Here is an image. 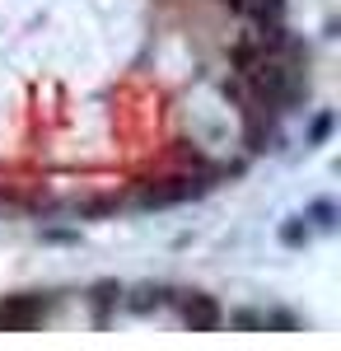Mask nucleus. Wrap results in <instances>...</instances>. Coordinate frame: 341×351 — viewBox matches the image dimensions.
<instances>
[{"label":"nucleus","mask_w":341,"mask_h":351,"mask_svg":"<svg viewBox=\"0 0 341 351\" xmlns=\"http://www.w3.org/2000/svg\"><path fill=\"white\" fill-rule=\"evenodd\" d=\"M47 314H52L47 295H10V300H0V332H28Z\"/></svg>","instance_id":"1"},{"label":"nucleus","mask_w":341,"mask_h":351,"mask_svg":"<svg viewBox=\"0 0 341 351\" xmlns=\"http://www.w3.org/2000/svg\"><path fill=\"white\" fill-rule=\"evenodd\" d=\"M206 183H197V178H164L155 188H140V206H178V202H192V197H201Z\"/></svg>","instance_id":"2"},{"label":"nucleus","mask_w":341,"mask_h":351,"mask_svg":"<svg viewBox=\"0 0 341 351\" xmlns=\"http://www.w3.org/2000/svg\"><path fill=\"white\" fill-rule=\"evenodd\" d=\"M178 309H183V324L192 328V332H215L220 319H225V309L215 304V295H201V291H187V295L178 300Z\"/></svg>","instance_id":"3"},{"label":"nucleus","mask_w":341,"mask_h":351,"mask_svg":"<svg viewBox=\"0 0 341 351\" xmlns=\"http://www.w3.org/2000/svg\"><path fill=\"white\" fill-rule=\"evenodd\" d=\"M238 10H248L257 24H281V14H286V0H238Z\"/></svg>","instance_id":"4"},{"label":"nucleus","mask_w":341,"mask_h":351,"mask_svg":"<svg viewBox=\"0 0 341 351\" xmlns=\"http://www.w3.org/2000/svg\"><path fill=\"white\" fill-rule=\"evenodd\" d=\"M131 304L136 314H150V309H159V304H168V291L164 286H140V291H131Z\"/></svg>","instance_id":"5"},{"label":"nucleus","mask_w":341,"mask_h":351,"mask_svg":"<svg viewBox=\"0 0 341 351\" xmlns=\"http://www.w3.org/2000/svg\"><path fill=\"white\" fill-rule=\"evenodd\" d=\"M332 127H337V117H332V112L323 108V112L314 117V122H309V145H323V141L332 136Z\"/></svg>","instance_id":"6"},{"label":"nucleus","mask_w":341,"mask_h":351,"mask_svg":"<svg viewBox=\"0 0 341 351\" xmlns=\"http://www.w3.org/2000/svg\"><path fill=\"white\" fill-rule=\"evenodd\" d=\"M304 220H314L318 230H332V225H337V206H332V202H314V206L304 211Z\"/></svg>","instance_id":"7"},{"label":"nucleus","mask_w":341,"mask_h":351,"mask_svg":"<svg viewBox=\"0 0 341 351\" xmlns=\"http://www.w3.org/2000/svg\"><path fill=\"white\" fill-rule=\"evenodd\" d=\"M304 239H309V220H304V216H299V220H286V225H281V243L299 248Z\"/></svg>","instance_id":"8"},{"label":"nucleus","mask_w":341,"mask_h":351,"mask_svg":"<svg viewBox=\"0 0 341 351\" xmlns=\"http://www.w3.org/2000/svg\"><path fill=\"white\" fill-rule=\"evenodd\" d=\"M234 328H248V332H266V314H253V309H234L229 314Z\"/></svg>","instance_id":"9"},{"label":"nucleus","mask_w":341,"mask_h":351,"mask_svg":"<svg viewBox=\"0 0 341 351\" xmlns=\"http://www.w3.org/2000/svg\"><path fill=\"white\" fill-rule=\"evenodd\" d=\"M117 295H122L117 286H99V291H94V309H99V314H108V309L117 304Z\"/></svg>","instance_id":"10"}]
</instances>
